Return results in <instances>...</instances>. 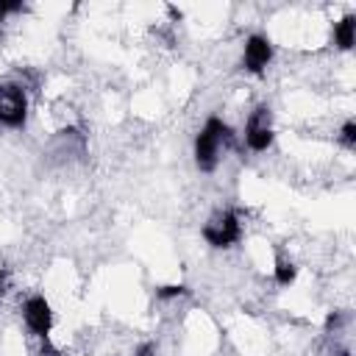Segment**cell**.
Returning a JSON list of instances; mask_svg holds the SVG:
<instances>
[{
	"mask_svg": "<svg viewBox=\"0 0 356 356\" xmlns=\"http://www.w3.org/2000/svg\"><path fill=\"white\" fill-rule=\"evenodd\" d=\"M231 142H234L231 128L220 117H209L206 125L195 136V164H197V170L200 172H214V167L220 161V147L231 145Z\"/></svg>",
	"mask_w": 356,
	"mask_h": 356,
	"instance_id": "1",
	"label": "cell"
},
{
	"mask_svg": "<svg viewBox=\"0 0 356 356\" xmlns=\"http://www.w3.org/2000/svg\"><path fill=\"white\" fill-rule=\"evenodd\" d=\"M203 239L211 245V248H231L242 239V222H239V214L234 209H225V211H217L206 225H203Z\"/></svg>",
	"mask_w": 356,
	"mask_h": 356,
	"instance_id": "2",
	"label": "cell"
},
{
	"mask_svg": "<svg viewBox=\"0 0 356 356\" xmlns=\"http://www.w3.org/2000/svg\"><path fill=\"white\" fill-rule=\"evenodd\" d=\"M28 117V97L17 83H0V125L22 128Z\"/></svg>",
	"mask_w": 356,
	"mask_h": 356,
	"instance_id": "3",
	"label": "cell"
},
{
	"mask_svg": "<svg viewBox=\"0 0 356 356\" xmlns=\"http://www.w3.org/2000/svg\"><path fill=\"white\" fill-rule=\"evenodd\" d=\"M270 106H259L250 117H248V122H245V142H248V147L250 150H256V153H261V150H267L270 145H273V125H270Z\"/></svg>",
	"mask_w": 356,
	"mask_h": 356,
	"instance_id": "4",
	"label": "cell"
},
{
	"mask_svg": "<svg viewBox=\"0 0 356 356\" xmlns=\"http://www.w3.org/2000/svg\"><path fill=\"white\" fill-rule=\"evenodd\" d=\"M22 317H25V325H28L36 337L47 339V334H50V328H53V309H50V303H47L44 295L28 298L25 306H22Z\"/></svg>",
	"mask_w": 356,
	"mask_h": 356,
	"instance_id": "5",
	"label": "cell"
},
{
	"mask_svg": "<svg viewBox=\"0 0 356 356\" xmlns=\"http://www.w3.org/2000/svg\"><path fill=\"white\" fill-rule=\"evenodd\" d=\"M270 61H273V44H270V39L261 36V33L248 36V42H245V56H242L245 70L253 72V75H261Z\"/></svg>",
	"mask_w": 356,
	"mask_h": 356,
	"instance_id": "6",
	"label": "cell"
},
{
	"mask_svg": "<svg viewBox=\"0 0 356 356\" xmlns=\"http://www.w3.org/2000/svg\"><path fill=\"white\" fill-rule=\"evenodd\" d=\"M353 39H356V17L353 14H345L334 25V42H337L339 50H350L353 47Z\"/></svg>",
	"mask_w": 356,
	"mask_h": 356,
	"instance_id": "7",
	"label": "cell"
},
{
	"mask_svg": "<svg viewBox=\"0 0 356 356\" xmlns=\"http://www.w3.org/2000/svg\"><path fill=\"white\" fill-rule=\"evenodd\" d=\"M273 275H275V284H278V286H289V284H295V278H298V267H295L292 261H286V259H278Z\"/></svg>",
	"mask_w": 356,
	"mask_h": 356,
	"instance_id": "8",
	"label": "cell"
},
{
	"mask_svg": "<svg viewBox=\"0 0 356 356\" xmlns=\"http://www.w3.org/2000/svg\"><path fill=\"white\" fill-rule=\"evenodd\" d=\"M189 289L184 286V284H164V286H159L156 289V298L159 300H170V298H181V295H186Z\"/></svg>",
	"mask_w": 356,
	"mask_h": 356,
	"instance_id": "9",
	"label": "cell"
},
{
	"mask_svg": "<svg viewBox=\"0 0 356 356\" xmlns=\"http://www.w3.org/2000/svg\"><path fill=\"white\" fill-rule=\"evenodd\" d=\"M342 142H345L348 147L356 145V122H353V120H348V122L342 125Z\"/></svg>",
	"mask_w": 356,
	"mask_h": 356,
	"instance_id": "10",
	"label": "cell"
},
{
	"mask_svg": "<svg viewBox=\"0 0 356 356\" xmlns=\"http://www.w3.org/2000/svg\"><path fill=\"white\" fill-rule=\"evenodd\" d=\"M14 11H22V3H11V0H0V22L8 17V14H14Z\"/></svg>",
	"mask_w": 356,
	"mask_h": 356,
	"instance_id": "11",
	"label": "cell"
},
{
	"mask_svg": "<svg viewBox=\"0 0 356 356\" xmlns=\"http://www.w3.org/2000/svg\"><path fill=\"white\" fill-rule=\"evenodd\" d=\"M339 320H342V317H339V312H328V314H325V331L337 328V325H339Z\"/></svg>",
	"mask_w": 356,
	"mask_h": 356,
	"instance_id": "12",
	"label": "cell"
},
{
	"mask_svg": "<svg viewBox=\"0 0 356 356\" xmlns=\"http://www.w3.org/2000/svg\"><path fill=\"white\" fill-rule=\"evenodd\" d=\"M156 353V345L153 342H142L139 348H136V356H153Z\"/></svg>",
	"mask_w": 356,
	"mask_h": 356,
	"instance_id": "13",
	"label": "cell"
},
{
	"mask_svg": "<svg viewBox=\"0 0 356 356\" xmlns=\"http://www.w3.org/2000/svg\"><path fill=\"white\" fill-rule=\"evenodd\" d=\"M3 289H6V275H3V270H0V300H3Z\"/></svg>",
	"mask_w": 356,
	"mask_h": 356,
	"instance_id": "14",
	"label": "cell"
},
{
	"mask_svg": "<svg viewBox=\"0 0 356 356\" xmlns=\"http://www.w3.org/2000/svg\"><path fill=\"white\" fill-rule=\"evenodd\" d=\"M337 356H350V350H339V353H337Z\"/></svg>",
	"mask_w": 356,
	"mask_h": 356,
	"instance_id": "15",
	"label": "cell"
}]
</instances>
